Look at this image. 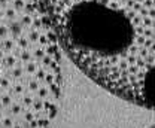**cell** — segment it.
<instances>
[{"label": "cell", "mask_w": 155, "mask_h": 128, "mask_svg": "<svg viewBox=\"0 0 155 128\" xmlns=\"http://www.w3.org/2000/svg\"><path fill=\"white\" fill-rule=\"evenodd\" d=\"M60 48L100 87L155 109V0H42Z\"/></svg>", "instance_id": "1"}, {"label": "cell", "mask_w": 155, "mask_h": 128, "mask_svg": "<svg viewBox=\"0 0 155 128\" xmlns=\"http://www.w3.org/2000/svg\"><path fill=\"white\" fill-rule=\"evenodd\" d=\"M61 52L42 0H0V128H51Z\"/></svg>", "instance_id": "2"}, {"label": "cell", "mask_w": 155, "mask_h": 128, "mask_svg": "<svg viewBox=\"0 0 155 128\" xmlns=\"http://www.w3.org/2000/svg\"><path fill=\"white\" fill-rule=\"evenodd\" d=\"M151 128H155V125H154V127H151Z\"/></svg>", "instance_id": "3"}]
</instances>
